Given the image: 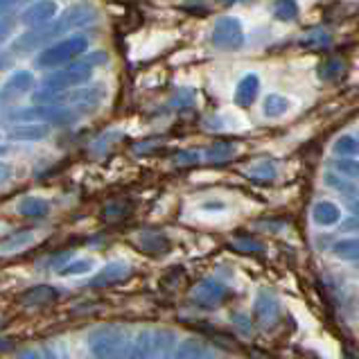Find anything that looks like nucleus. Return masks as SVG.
Listing matches in <instances>:
<instances>
[{"label": "nucleus", "mask_w": 359, "mask_h": 359, "mask_svg": "<svg viewBox=\"0 0 359 359\" xmlns=\"http://www.w3.org/2000/svg\"><path fill=\"white\" fill-rule=\"evenodd\" d=\"M90 75H93V64H90L88 59L75 61V64H70L66 68H59V70H55V73H50L43 79V88H41L34 97L39 102H43L50 95L64 93V90H70V88L79 86V84H84V81L90 79Z\"/></svg>", "instance_id": "f257e3e1"}, {"label": "nucleus", "mask_w": 359, "mask_h": 359, "mask_svg": "<svg viewBox=\"0 0 359 359\" xmlns=\"http://www.w3.org/2000/svg\"><path fill=\"white\" fill-rule=\"evenodd\" d=\"M88 348L95 359H125L129 351V334L118 325H102L90 332Z\"/></svg>", "instance_id": "f03ea898"}, {"label": "nucleus", "mask_w": 359, "mask_h": 359, "mask_svg": "<svg viewBox=\"0 0 359 359\" xmlns=\"http://www.w3.org/2000/svg\"><path fill=\"white\" fill-rule=\"evenodd\" d=\"M88 48V39L86 36H68L64 41H57L50 48H46L43 53L36 57V66L39 68H55V66H64L68 61H73L79 57L84 50Z\"/></svg>", "instance_id": "7ed1b4c3"}, {"label": "nucleus", "mask_w": 359, "mask_h": 359, "mask_svg": "<svg viewBox=\"0 0 359 359\" xmlns=\"http://www.w3.org/2000/svg\"><path fill=\"white\" fill-rule=\"evenodd\" d=\"M97 18V9L90 5V3H75L70 5L64 14H61L59 20L50 23V29H53L55 39L70 32V29H79V27H86L90 23H95Z\"/></svg>", "instance_id": "20e7f679"}, {"label": "nucleus", "mask_w": 359, "mask_h": 359, "mask_svg": "<svg viewBox=\"0 0 359 359\" xmlns=\"http://www.w3.org/2000/svg\"><path fill=\"white\" fill-rule=\"evenodd\" d=\"M212 46L219 50H240L244 46V27L238 18L233 16H222L212 27Z\"/></svg>", "instance_id": "39448f33"}, {"label": "nucleus", "mask_w": 359, "mask_h": 359, "mask_svg": "<svg viewBox=\"0 0 359 359\" xmlns=\"http://www.w3.org/2000/svg\"><path fill=\"white\" fill-rule=\"evenodd\" d=\"M57 9L59 7H57L55 0H34V3L23 12L20 20H23V23L29 25V27L46 25V23H50V20L57 16Z\"/></svg>", "instance_id": "423d86ee"}, {"label": "nucleus", "mask_w": 359, "mask_h": 359, "mask_svg": "<svg viewBox=\"0 0 359 359\" xmlns=\"http://www.w3.org/2000/svg\"><path fill=\"white\" fill-rule=\"evenodd\" d=\"M229 296V290H226V285H222L217 280H201L197 287H194V292H192V299L197 301L199 305H206V307H212V305H217L222 303L224 299Z\"/></svg>", "instance_id": "0eeeda50"}, {"label": "nucleus", "mask_w": 359, "mask_h": 359, "mask_svg": "<svg viewBox=\"0 0 359 359\" xmlns=\"http://www.w3.org/2000/svg\"><path fill=\"white\" fill-rule=\"evenodd\" d=\"M129 276H131V266L127 262H111L88 280V287H95V290H97V287L118 285L122 280H127Z\"/></svg>", "instance_id": "6e6552de"}, {"label": "nucleus", "mask_w": 359, "mask_h": 359, "mask_svg": "<svg viewBox=\"0 0 359 359\" xmlns=\"http://www.w3.org/2000/svg\"><path fill=\"white\" fill-rule=\"evenodd\" d=\"M260 93V77L255 73L244 75L238 81V88H235V104L242 107V109H249L255 100H258Z\"/></svg>", "instance_id": "1a4fd4ad"}, {"label": "nucleus", "mask_w": 359, "mask_h": 359, "mask_svg": "<svg viewBox=\"0 0 359 359\" xmlns=\"http://www.w3.org/2000/svg\"><path fill=\"white\" fill-rule=\"evenodd\" d=\"M59 296H61V292L53 285H34L20 294V301H23L27 307H41V305L55 303Z\"/></svg>", "instance_id": "9d476101"}, {"label": "nucleus", "mask_w": 359, "mask_h": 359, "mask_svg": "<svg viewBox=\"0 0 359 359\" xmlns=\"http://www.w3.org/2000/svg\"><path fill=\"white\" fill-rule=\"evenodd\" d=\"M177 351V337L170 330H158L151 334V359H172Z\"/></svg>", "instance_id": "9b49d317"}, {"label": "nucleus", "mask_w": 359, "mask_h": 359, "mask_svg": "<svg viewBox=\"0 0 359 359\" xmlns=\"http://www.w3.org/2000/svg\"><path fill=\"white\" fill-rule=\"evenodd\" d=\"M34 86V77L32 73H27V70H18L12 77L5 81L3 90H0V100L5 97H14V95H20V93H27L29 88Z\"/></svg>", "instance_id": "f8f14e48"}, {"label": "nucleus", "mask_w": 359, "mask_h": 359, "mask_svg": "<svg viewBox=\"0 0 359 359\" xmlns=\"http://www.w3.org/2000/svg\"><path fill=\"white\" fill-rule=\"evenodd\" d=\"M138 246L145 253L163 255L170 251V240H168V235H163L158 231H142L138 235Z\"/></svg>", "instance_id": "ddd939ff"}, {"label": "nucleus", "mask_w": 359, "mask_h": 359, "mask_svg": "<svg viewBox=\"0 0 359 359\" xmlns=\"http://www.w3.org/2000/svg\"><path fill=\"white\" fill-rule=\"evenodd\" d=\"M276 316H278V301L271 292L262 290L255 299V319L260 323H271L276 321Z\"/></svg>", "instance_id": "4468645a"}, {"label": "nucleus", "mask_w": 359, "mask_h": 359, "mask_svg": "<svg viewBox=\"0 0 359 359\" xmlns=\"http://www.w3.org/2000/svg\"><path fill=\"white\" fill-rule=\"evenodd\" d=\"M172 359H212V355H210V351L201 339H194V337H190V339L179 344V348L174 351Z\"/></svg>", "instance_id": "2eb2a0df"}, {"label": "nucleus", "mask_w": 359, "mask_h": 359, "mask_svg": "<svg viewBox=\"0 0 359 359\" xmlns=\"http://www.w3.org/2000/svg\"><path fill=\"white\" fill-rule=\"evenodd\" d=\"M312 217L319 226H334L341 222V210L332 201H319L312 210Z\"/></svg>", "instance_id": "dca6fc26"}, {"label": "nucleus", "mask_w": 359, "mask_h": 359, "mask_svg": "<svg viewBox=\"0 0 359 359\" xmlns=\"http://www.w3.org/2000/svg\"><path fill=\"white\" fill-rule=\"evenodd\" d=\"M50 127L43 122H25V125H18L9 131V138L12 140H43L48 136Z\"/></svg>", "instance_id": "f3484780"}, {"label": "nucleus", "mask_w": 359, "mask_h": 359, "mask_svg": "<svg viewBox=\"0 0 359 359\" xmlns=\"http://www.w3.org/2000/svg\"><path fill=\"white\" fill-rule=\"evenodd\" d=\"M18 212L23 215V217H29V219H43L50 212V203L41 197H25L18 203Z\"/></svg>", "instance_id": "a211bd4d"}, {"label": "nucleus", "mask_w": 359, "mask_h": 359, "mask_svg": "<svg viewBox=\"0 0 359 359\" xmlns=\"http://www.w3.org/2000/svg\"><path fill=\"white\" fill-rule=\"evenodd\" d=\"M125 359H151V332L140 330L136 337H133Z\"/></svg>", "instance_id": "6ab92c4d"}, {"label": "nucleus", "mask_w": 359, "mask_h": 359, "mask_svg": "<svg viewBox=\"0 0 359 359\" xmlns=\"http://www.w3.org/2000/svg\"><path fill=\"white\" fill-rule=\"evenodd\" d=\"M332 43V34L327 32L325 27H314L310 32H305L301 39H299V46L301 48H312V50H321V48H327Z\"/></svg>", "instance_id": "aec40b11"}, {"label": "nucleus", "mask_w": 359, "mask_h": 359, "mask_svg": "<svg viewBox=\"0 0 359 359\" xmlns=\"http://www.w3.org/2000/svg\"><path fill=\"white\" fill-rule=\"evenodd\" d=\"M34 242V233L32 231H20L9 235V238L0 240V253H16V251H23L25 246H29Z\"/></svg>", "instance_id": "412c9836"}, {"label": "nucleus", "mask_w": 359, "mask_h": 359, "mask_svg": "<svg viewBox=\"0 0 359 359\" xmlns=\"http://www.w3.org/2000/svg\"><path fill=\"white\" fill-rule=\"evenodd\" d=\"M276 174H278V168H276V163L271 158H264V161H258L255 165H251V170L246 172V177L258 181V183H271L276 179Z\"/></svg>", "instance_id": "4be33fe9"}, {"label": "nucleus", "mask_w": 359, "mask_h": 359, "mask_svg": "<svg viewBox=\"0 0 359 359\" xmlns=\"http://www.w3.org/2000/svg\"><path fill=\"white\" fill-rule=\"evenodd\" d=\"M262 111H264L266 118H280L290 111V100H287L285 95L271 93V95H266V100L262 102Z\"/></svg>", "instance_id": "5701e85b"}, {"label": "nucleus", "mask_w": 359, "mask_h": 359, "mask_svg": "<svg viewBox=\"0 0 359 359\" xmlns=\"http://www.w3.org/2000/svg\"><path fill=\"white\" fill-rule=\"evenodd\" d=\"M233 142H226V140H219V142H212V145L203 151V156H206V161L210 163H226L231 156H233Z\"/></svg>", "instance_id": "b1692460"}, {"label": "nucleus", "mask_w": 359, "mask_h": 359, "mask_svg": "<svg viewBox=\"0 0 359 359\" xmlns=\"http://www.w3.org/2000/svg\"><path fill=\"white\" fill-rule=\"evenodd\" d=\"M301 14V7L296 0H276L273 3V16L278 20H285V23H290V20H296Z\"/></svg>", "instance_id": "393cba45"}, {"label": "nucleus", "mask_w": 359, "mask_h": 359, "mask_svg": "<svg viewBox=\"0 0 359 359\" xmlns=\"http://www.w3.org/2000/svg\"><path fill=\"white\" fill-rule=\"evenodd\" d=\"M332 251L337 258H341V260H359V238L337 242L332 246Z\"/></svg>", "instance_id": "a878e982"}, {"label": "nucleus", "mask_w": 359, "mask_h": 359, "mask_svg": "<svg viewBox=\"0 0 359 359\" xmlns=\"http://www.w3.org/2000/svg\"><path fill=\"white\" fill-rule=\"evenodd\" d=\"M344 73V61L339 57H332V59H327L323 61V64L319 66V77L323 81H337L341 77Z\"/></svg>", "instance_id": "bb28decb"}, {"label": "nucleus", "mask_w": 359, "mask_h": 359, "mask_svg": "<svg viewBox=\"0 0 359 359\" xmlns=\"http://www.w3.org/2000/svg\"><path fill=\"white\" fill-rule=\"evenodd\" d=\"M332 151L337 156H348V158L359 156V140L355 136H341L332 145Z\"/></svg>", "instance_id": "cd10ccee"}, {"label": "nucleus", "mask_w": 359, "mask_h": 359, "mask_svg": "<svg viewBox=\"0 0 359 359\" xmlns=\"http://www.w3.org/2000/svg\"><path fill=\"white\" fill-rule=\"evenodd\" d=\"M332 168L334 172L344 174L348 179H359V163L355 158H348V156H339L332 161Z\"/></svg>", "instance_id": "c85d7f7f"}, {"label": "nucleus", "mask_w": 359, "mask_h": 359, "mask_svg": "<svg viewBox=\"0 0 359 359\" xmlns=\"http://www.w3.org/2000/svg\"><path fill=\"white\" fill-rule=\"evenodd\" d=\"M325 183H327V186H330V188L344 192V194L355 192V190H357V188L353 186V183H351V179L344 177V174H339V172H330V174H325Z\"/></svg>", "instance_id": "c756f323"}, {"label": "nucleus", "mask_w": 359, "mask_h": 359, "mask_svg": "<svg viewBox=\"0 0 359 359\" xmlns=\"http://www.w3.org/2000/svg\"><path fill=\"white\" fill-rule=\"evenodd\" d=\"M90 269H93V262H90V260H73V262L61 266L59 273L61 276H79V273H86Z\"/></svg>", "instance_id": "7c9ffc66"}, {"label": "nucleus", "mask_w": 359, "mask_h": 359, "mask_svg": "<svg viewBox=\"0 0 359 359\" xmlns=\"http://www.w3.org/2000/svg\"><path fill=\"white\" fill-rule=\"evenodd\" d=\"M233 244H235V249L244 251V253H262L264 251V246L258 240H251V238H238Z\"/></svg>", "instance_id": "2f4dec72"}, {"label": "nucleus", "mask_w": 359, "mask_h": 359, "mask_svg": "<svg viewBox=\"0 0 359 359\" xmlns=\"http://www.w3.org/2000/svg\"><path fill=\"white\" fill-rule=\"evenodd\" d=\"M203 154L199 149H183L177 154V158H174V163L177 165H194V163H199L201 161Z\"/></svg>", "instance_id": "473e14b6"}, {"label": "nucleus", "mask_w": 359, "mask_h": 359, "mask_svg": "<svg viewBox=\"0 0 359 359\" xmlns=\"http://www.w3.org/2000/svg\"><path fill=\"white\" fill-rule=\"evenodd\" d=\"M41 353H43V359H68L66 348H64V346H59V344H55V341L46 344L43 348H41Z\"/></svg>", "instance_id": "72a5a7b5"}, {"label": "nucleus", "mask_w": 359, "mask_h": 359, "mask_svg": "<svg viewBox=\"0 0 359 359\" xmlns=\"http://www.w3.org/2000/svg\"><path fill=\"white\" fill-rule=\"evenodd\" d=\"M102 215H104V219H120V217H125V215H127V206H125V203H120V201H114V203H109Z\"/></svg>", "instance_id": "f704fd0d"}, {"label": "nucleus", "mask_w": 359, "mask_h": 359, "mask_svg": "<svg viewBox=\"0 0 359 359\" xmlns=\"http://www.w3.org/2000/svg\"><path fill=\"white\" fill-rule=\"evenodd\" d=\"M341 231L346 233H359V215H353V217H348L341 222Z\"/></svg>", "instance_id": "c9c22d12"}, {"label": "nucleus", "mask_w": 359, "mask_h": 359, "mask_svg": "<svg viewBox=\"0 0 359 359\" xmlns=\"http://www.w3.org/2000/svg\"><path fill=\"white\" fill-rule=\"evenodd\" d=\"M12 27H14V23L12 20H7V18H0V43L12 34Z\"/></svg>", "instance_id": "e433bc0d"}, {"label": "nucleus", "mask_w": 359, "mask_h": 359, "mask_svg": "<svg viewBox=\"0 0 359 359\" xmlns=\"http://www.w3.org/2000/svg\"><path fill=\"white\" fill-rule=\"evenodd\" d=\"M14 64V55L7 53V50H0V70H7Z\"/></svg>", "instance_id": "4c0bfd02"}, {"label": "nucleus", "mask_w": 359, "mask_h": 359, "mask_svg": "<svg viewBox=\"0 0 359 359\" xmlns=\"http://www.w3.org/2000/svg\"><path fill=\"white\" fill-rule=\"evenodd\" d=\"M233 321H240V330H242L244 334H249V332H251V323H249V319H246V316L235 314V316H233Z\"/></svg>", "instance_id": "58836bf2"}, {"label": "nucleus", "mask_w": 359, "mask_h": 359, "mask_svg": "<svg viewBox=\"0 0 359 359\" xmlns=\"http://www.w3.org/2000/svg\"><path fill=\"white\" fill-rule=\"evenodd\" d=\"M16 359H43V353H41V351H32V348H29V351L18 353Z\"/></svg>", "instance_id": "ea45409f"}, {"label": "nucleus", "mask_w": 359, "mask_h": 359, "mask_svg": "<svg viewBox=\"0 0 359 359\" xmlns=\"http://www.w3.org/2000/svg\"><path fill=\"white\" fill-rule=\"evenodd\" d=\"M9 177H12V168H9L7 163H3V161H0V183L9 181Z\"/></svg>", "instance_id": "a19ab883"}, {"label": "nucleus", "mask_w": 359, "mask_h": 359, "mask_svg": "<svg viewBox=\"0 0 359 359\" xmlns=\"http://www.w3.org/2000/svg\"><path fill=\"white\" fill-rule=\"evenodd\" d=\"M23 0H0V12H7V9H14L16 5H20Z\"/></svg>", "instance_id": "79ce46f5"}, {"label": "nucleus", "mask_w": 359, "mask_h": 359, "mask_svg": "<svg viewBox=\"0 0 359 359\" xmlns=\"http://www.w3.org/2000/svg\"><path fill=\"white\" fill-rule=\"evenodd\" d=\"M203 208H206V210H222L224 203H219V201H208V203H203Z\"/></svg>", "instance_id": "37998d69"}, {"label": "nucleus", "mask_w": 359, "mask_h": 359, "mask_svg": "<svg viewBox=\"0 0 359 359\" xmlns=\"http://www.w3.org/2000/svg\"><path fill=\"white\" fill-rule=\"evenodd\" d=\"M351 210H353V215H359V201H353L351 203Z\"/></svg>", "instance_id": "c03bdc74"}, {"label": "nucleus", "mask_w": 359, "mask_h": 359, "mask_svg": "<svg viewBox=\"0 0 359 359\" xmlns=\"http://www.w3.org/2000/svg\"><path fill=\"white\" fill-rule=\"evenodd\" d=\"M9 116H12V114H3V111H0V122H3L5 118H9Z\"/></svg>", "instance_id": "a18cd8bd"}, {"label": "nucleus", "mask_w": 359, "mask_h": 359, "mask_svg": "<svg viewBox=\"0 0 359 359\" xmlns=\"http://www.w3.org/2000/svg\"><path fill=\"white\" fill-rule=\"evenodd\" d=\"M357 269H359V260H357Z\"/></svg>", "instance_id": "49530a36"}, {"label": "nucleus", "mask_w": 359, "mask_h": 359, "mask_svg": "<svg viewBox=\"0 0 359 359\" xmlns=\"http://www.w3.org/2000/svg\"><path fill=\"white\" fill-rule=\"evenodd\" d=\"M357 190H359V188H357Z\"/></svg>", "instance_id": "de8ad7c7"}]
</instances>
